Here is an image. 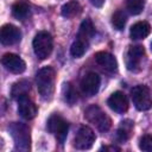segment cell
<instances>
[{"label": "cell", "instance_id": "obj_20", "mask_svg": "<svg viewBox=\"0 0 152 152\" xmlns=\"http://www.w3.org/2000/svg\"><path fill=\"white\" fill-rule=\"evenodd\" d=\"M30 12V6L25 1H18L12 6V14L17 19H25Z\"/></svg>", "mask_w": 152, "mask_h": 152}, {"label": "cell", "instance_id": "obj_15", "mask_svg": "<svg viewBox=\"0 0 152 152\" xmlns=\"http://www.w3.org/2000/svg\"><path fill=\"white\" fill-rule=\"evenodd\" d=\"M150 32H151V26L147 21H138L131 26L129 36L132 39L139 40V39L146 38L150 34Z\"/></svg>", "mask_w": 152, "mask_h": 152}, {"label": "cell", "instance_id": "obj_7", "mask_svg": "<svg viewBox=\"0 0 152 152\" xmlns=\"http://www.w3.org/2000/svg\"><path fill=\"white\" fill-rule=\"evenodd\" d=\"M95 133L88 126H81L74 139V147L77 150H89L95 142Z\"/></svg>", "mask_w": 152, "mask_h": 152}, {"label": "cell", "instance_id": "obj_26", "mask_svg": "<svg viewBox=\"0 0 152 152\" xmlns=\"http://www.w3.org/2000/svg\"><path fill=\"white\" fill-rule=\"evenodd\" d=\"M90 2H91V5H94L95 7H101V6L103 5L104 0H90Z\"/></svg>", "mask_w": 152, "mask_h": 152}, {"label": "cell", "instance_id": "obj_12", "mask_svg": "<svg viewBox=\"0 0 152 152\" xmlns=\"http://www.w3.org/2000/svg\"><path fill=\"white\" fill-rule=\"evenodd\" d=\"M21 39V32L20 30L12 25V24H6L1 27L0 31V40L4 45H14Z\"/></svg>", "mask_w": 152, "mask_h": 152}, {"label": "cell", "instance_id": "obj_1", "mask_svg": "<svg viewBox=\"0 0 152 152\" xmlns=\"http://www.w3.org/2000/svg\"><path fill=\"white\" fill-rule=\"evenodd\" d=\"M55 80L56 71L51 66L42 68L36 75V84L40 97L45 101L51 100L55 90Z\"/></svg>", "mask_w": 152, "mask_h": 152}, {"label": "cell", "instance_id": "obj_23", "mask_svg": "<svg viewBox=\"0 0 152 152\" xmlns=\"http://www.w3.org/2000/svg\"><path fill=\"white\" fill-rule=\"evenodd\" d=\"M63 95H64V100L71 106L77 101V93L75 90V88L70 84V83H64L63 86Z\"/></svg>", "mask_w": 152, "mask_h": 152}, {"label": "cell", "instance_id": "obj_16", "mask_svg": "<svg viewBox=\"0 0 152 152\" xmlns=\"http://www.w3.org/2000/svg\"><path fill=\"white\" fill-rule=\"evenodd\" d=\"M133 127H134V122L132 120L127 119V120L121 121L119 127H118V131H116V139L121 142L127 141L132 135Z\"/></svg>", "mask_w": 152, "mask_h": 152}, {"label": "cell", "instance_id": "obj_3", "mask_svg": "<svg viewBox=\"0 0 152 152\" xmlns=\"http://www.w3.org/2000/svg\"><path fill=\"white\" fill-rule=\"evenodd\" d=\"M84 118L88 122L93 124L99 131L107 132L112 127V120L104 110L97 104H91L84 110Z\"/></svg>", "mask_w": 152, "mask_h": 152}, {"label": "cell", "instance_id": "obj_17", "mask_svg": "<svg viewBox=\"0 0 152 152\" xmlns=\"http://www.w3.org/2000/svg\"><path fill=\"white\" fill-rule=\"evenodd\" d=\"M95 34V28H94V25L91 23L90 19H86L82 21L81 26H80V30H78V33H77V38L80 39H83L86 42H89Z\"/></svg>", "mask_w": 152, "mask_h": 152}, {"label": "cell", "instance_id": "obj_14", "mask_svg": "<svg viewBox=\"0 0 152 152\" xmlns=\"http://www.w3.org/2000/svg\"><path fill=\"white\" fill-rule=\"evenodd\" d=\"M95 61L96 63L104 70L109 71V72H115L118 70V62L115 59V57L106 51H100L95 53Z\"/></svg>", "mask_w": 152, "mask_h": 152}, {"label": "cell", "instance_id": "obj_4", "mask_svg": "<svg viewBox=\"0 0 152 152\" xmlns=\"http://www.w3.org/2000/svg\"><path fill=\"white\" fill-rule=\"evenodd\" d=\"M32 45H33V51L37 58L43 61L51 55L53 49V40L49 32L40 31L34 36Z\"/></svg>", "mask_w": 152, "mask_h": 152}, {"label": "cell", "instance_id": "obj_24", "mask_svg": "<svg viewBox=\"0 0 152 152\" xmlns=\"http://www.w3.org/2000/svg\"><path fill=\"white\" fill-rule=\"evenodd\" d=\"M144 6H145V0H126V7L128 12L133 15L141 13Z\"/></svg>", "mask_w": 152, "mask_h": 152}, {"label": "cell", "instance_id": "obj_25", "mask_svg": "<svg viewBox=\"0 0 152 152\" xmlns=\"http://www.w3.org/2000/svg\"><path fill=\"white\" fill-rule=\"evenodd\" d=\"M139 148L146 152H152V135H144L139 141Z\"/></svg>", "mask_w": 152, "mask_h": 152}, {"label": "cell", "instance_id": "obj_5", "mask_svg": "<svg viewBox=\"0 0 152 152\" xmlns=\"http://www.w3.org/2000/svg\"><path fill=\"white\" fill-rule=\"evenodd\" d=\"M131 97L138 110H148L152 107V93L144 84L135 86L131 90Z\"/></svg>", "mask_w": 152, "mask_h": 152}, {"label": "cell", "instance_id": "obj_22", "mask_svg": "<svg viewBox=\"0 0 152 152\" xmlns=\"http://www.w3.org/2000/svg\"><path fill=\"white\" fill-rule=\"evenodd\" d=\"M126 20H127V17L124 13V11H121V10L115 11L112 14V25L114 26L115 30H119V31L124 30V27L126 25Z\"/></svg>", "mask_w": 152, "mask_h": 152}, {"label": "cell", "instance_id": "obj_6", "mask_svg": "<svg viewBox=\"0 0 152 152\" xmlns=\"http://www.w3.org/2000/svg\"><path fill=\"white\" fill-rule=\"evenodd\" d=\"M46 128L52 135H55L56 140L61 145L65 141L66 135H68V131H69V125L61 115L52 114L46 122Z\"/></svg>", "mask_w": 152, "mask_h": 152}, {"label": "cell", "instance_id": "obj_9", "mask_svg": "<svg viewBox=\"0 0 152 152\" xmlns=\"http://www.w3.org/2000/svg\"><path fill=\"white\" fill-rule=\"evenodd\" d=\"M101 78L96 72H88L81 81V89L84 95L94 96L100 89Z\"/></svg>", "mask_w": 152, "mask_h": 152}, {"label": "cell", "instance_id": "obj_18", "mask_svg": "<svg viewBox=\"0 0 152 152\" xmlns=\"http://www.w3.org/2000/svg\"><path fill=\"white\" fill-rule=\"evenodd\" d=\"M81 12H82V7H81V5L76 0L68 1L61 8V13L65 18H74L76 15H78Z\"/></svg>", "mask_w": 152, "mask_h": 152}, {"label": "cell", "instance_id": "obj_13", "mask_svg": "<svg viewBox=\"0 0 152 152\" xmlns=\"http://www.w3.org/2000/svg\"><path fill=\"white\" fill-rule=\"evenodd\" d=\"M107 104L109 106V108L112 110H114L115 113H119V114H124L128 109V100H127V96L122 91L113 93L108 97Z\"/></svg>", "mask_w": 152, "mask_h": 152}, {"label": "cell", "instance_id": "obj_27", "mask_svg": "<svg viewBox=\"0 0 152 152\" xmlns=\"http://www.w3.org/2000/svg\"><path fill=\"white\" fill-rule=\"evenodd\" d=\"M151 50H152V43H151Z\"/></svg>", "mask_w": 152, "mask_h": 152}, {"label": "cell", "instance_id": "obj_11", "mask_svg": "<svg viewBox=\"0 0 152 152\" xmlns=\"http://www.w3.org/2000/svg\"><path fill=\"white\" fill-rule=\"evenodd\" d=\"M17 101H18V113L20 114L21 118L26 120H31L37 115L38 108L27 95L20 96L19 99H17Z\"/></svg>", "mask_w": 152, "mask_h": 152}, {"label": "cell", "instance_id": "obj_10", "mask_svg": "<svg viewBox=\"0 0 152 152\" xmlns=\"http://www.w3.org/2000/svg\"><path fill=\"white\" fill-rule=\"evenodd\" d=\"M2 65L13 74H21L26 69L25 62L15 53H5L1 58Z\"/></svg>", "mask_w": 152, "mask_h": 152}, {"label": "cell", "instance_id": "obj_19", "mask_svg": "<svg viewBox=\"0 0 152 152\" xmlns=\"http://www.w3.org/2000/svg\"><path fill=\"white\" fill-rule=\"evenodd\" d=\"M30 89H31L30 82L26 81V80H21V81L15 82L12 86V88H11V95H12L13 99H19L23 95H27V93L30 91Z\"/></svg>", "mask_w": 152, "mask_h": 152}, {"label": "cell", "instance_id": "obj_21", "mask_svg": "<svg viewBox=\"0 0 152 152\" xmlns=\"http://www.w3.org/2000/svg\"><path fill=\"white\" fill-rule=\"evenodd\" d=\"M88 45H89V42H86V40H83V39L77 38V39L72 43V45H71V48H70V53H71L74 57L80 58V57H82V56L84 55V52L87 51Z\"/></svg>", "mask_w": 152, "mask_h": 152}, {"label": "cell", "instance_id": "obj_2", "mask_svg": "<svg viewBox=\"0 0 152 152\" xmlns=\"http://www.w3.org/2000/svg\"><path fill=\"white\" fill-rule=\"evenodd\" d=\"M8 131L18 151L26 152L31 148V135L27 125L23 122H12L8 125Z\"/></svg>", "mask_w": 152, "mask_h": 152}, {"label": "cell", "instance_id": "obj_8", "mask_svg": "<svg viewBox=\"0 0 152 152\" xmlns=\"http://www.w3.org/2000/svg\"><path fill=\"white\" fill-rule=\"evenodd\" d=\"M145 56V49L141 45L129 46L126 53V66L129 71H137Z\"/></svg>", "mask_w": 152, "mask_h": 152}]
</instances>
